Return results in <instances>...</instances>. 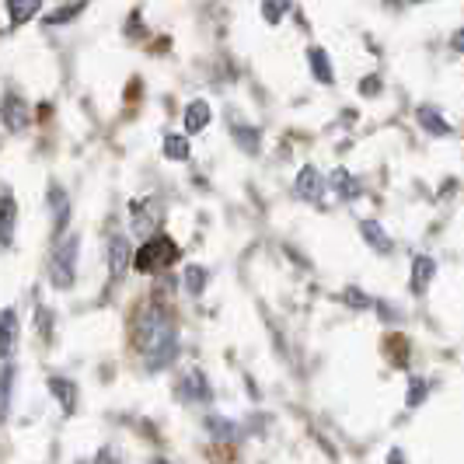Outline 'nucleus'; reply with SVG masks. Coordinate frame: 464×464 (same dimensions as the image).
Listing matches in <instances>:
<instances>
[{
    "label": "nucleus",
    "instance_id": "f257e3e1",
    "mask_svg": "<svg viewBox=\"0 0 464 464\" xmlns=\"http://www.w3.org/2000/svg\"><path fill=\"white\" fill-rule=\"evenodd\" d=\"M133 346H137L143 367L150 373L164 371L179 356V328L164 304H147L140 307L137 325H133Z\"/></svg>",
    "mask_w": 464,
    "mask_h": 464
},
{
    "label": "nucleus",
    "instance_id": "f03ea898",
    "mask_svg": "<svg viewBox=\"0 0 464 464\" xmlns=\"http://www.w3.org/2000/svg\"><path fill=\"white\" fill-rule=\"evenodd\" d=\"M179 258H182V248H179L164 231H158L140 241V248L133 252V258H130V269H137L140 276H154V273L171 269Z\"/></svg>",
    "mask_w": 464,
    "mask_h": 464
},
{
    "label": "nucleus",
    "instance_id": "7ed1b4c3",
    "mask_svg": "<svg viewBox=\"0 0 464 464\" xmlns=\"http://www.w3.org/2000/svg\"><path fill=\"white\" fill-rule=\"evenodd\" d=\"M77 256H81V234H60L49 256V283L56 290H70L77 279Z\"/></svg>",
    "mask_w": 464,
    "mask_h": 464
},
{
    "label": "nucleus",
    "instance_id": "20e7f679",
    "mask_svg": "<svg viewBox=\"0 0 464 464\" xmlns=\"http://www.w3.org/2000/svg\"><path fill=\"white\" fill-rule=\"evenodd\" d=\"M164 220V209L158 199H133L130 203V227L137 237H150V234H158Z\"/></svg>",
    "mask_w": 464,
    "mask_h": 464
},
{
    "label": "nucleus",
    "instance_id": "39448f33",
    "mask_svg": "<svg viewBox=\"0 0 464 464\" xmlns=\"http://www.w3.org/2000/svg\"><path fill=\"white\" fill-rule=\"evenodd\" d=\"M49 395H53V401L60 405V412L63 416H73L77 412V401H81V388H77V381L73 377H63V373H53L46 381Z\"/></svg>",
    "mask_w": 464,
    "mask_h": 464
},
{
    "label": "nucleus",
    "instance_id": "423d86ee",
    "mask_svg": "<svg viewBox=\"0 0 464 464\" xmlns=\"http://www.w3.org/2000/svg\"><path fill=\"white\" fill-rule=\"evenodd\" d=\"M130 258H133L130 237H126V234H109V241H105V262H109V273H112V279L126 276Z\"/></svg>",
    "mask_w": 464,
    "mask_h": 464
},
{
    "label": "nucleus",
    "instance_id": "0eeeda50",
    "mask_svg": "<svg viewBox=\"0 0 464 464\" xmlns=\"http://www.w3.org/2000/svg\"><path fill=\"white\" fill-rule=\"evenodd\" d=\"M18 339H22V322H18V311L14 307H4L0 311V360L11 363L14 349H18Z\"/></svg>",
    "mask_w": 464,
    "mask_h": 464
},
{
    "label": "nucleus",
    "instance_id": "6e6552de",
    "mask_svg": "<svg viewBox=\"0 0 464 464\" xmlns=\"http://www.w3.org/2000/svg\"><path fill=\"white\" fill-rule=\"evenodd\" d=\"M325 175L314 168V164H307L297 171V182H294V192L301 196L304 203H322L325 199Z\"/></svg>",
    "mask_w": 464,
    "mask_h": 464
},
{
    "label": "nucleus",
    "instance_id": "1a4fd4ad",
    "mask_svg": "<svg viewBox=\"0 0 464 464\" xmlns=\"http://www.w3.org/2000/svg\"><path fill=\"white\" fill-rule=\"evenodd\" d=\"M0 119H4V126L11 130V133H22L24 126L32 122V112H28V105H24L22 94H4V102H0Z\"/></svg>",
    "mask_w": 464,
    "mask_h": 464
},
{
    "label": "nucleus",
    "instance_id": "9d476101",
    "mask_svg": "<svg viewBox=\"0 0 464 464\" xmlns=\"http://www.w3.org/2000/svg\"><path fill=\"white\" fill-rule=\"evenodd\" d=\"M14 224H18V203L11 192H0V248H11Z\"/></svg>",
    "mask_w": 464,
    "mask_h": 464
},
{
    "label": "nucleus",
    "instance_id": "9b49d317",
    "mask_svg": "<svg viewBox=\"0 0 464 464\" xmlns=\"http://www.w3.org/2000/svg\"><path fill=\"white\" fill-rule=\"evenodd\" d=\"M179 398L182 401H209V384L203 371H188L182 373V381H179Z\"/></svg>",
    "mask_w": 464,
    "mask_h": 464
},
{
    "label": "nucleus",
    "instance_id": "f8f14e48",
    "mask_svg": "<svg viewBox=\"0 0 464 464\" xmlns=\"http://www.w3.org/2000/svg\"><path fill=\"white\" fill-rule=\"evenodd\" d=\"M360 237L371 245L377 256H392V248H395V241L388 237V231L377 220H360Z\"/></svg>",
    "mask_w": 464,
    "mask_h": 464
},
{
    "label": "nucleus",
    "instance_id": "ddd939ff",
    "mask_svg": "<svg viewBox=\"0 0 464 464\" xmlns=\"http://www.w3.org/2000/svg\"><path fill=\"white\" fill-rule=\"evenodd\" d=\"M49 209H53V231L63 234L70 220V199L63 186H49Z\"/></svg>",
    "mask_w": 464,
    "mask_h": 464
},
{
    "label": "nucleus",
    "instance_id": "4468645a",
    "mask_svg": "<svg viewBox=\"0 0 464 464\" xmlns=\"http://www.w3.org/2000/svg\"><path fill=\"white\" fill-rule=\"evenodd\" d=\"M416 122L430 133V137H447V133H450V122H447L440 109H433V105H419Z\"/></svg>",
    "mask_w": 464,
    "mask_h": 464
},
{
    "label": "nucleus",
    "instance_id": "2eb2a0df",
    "mask_svg": "<svg viewBox=\"0 0 464 464\" xmlns=\"http://www.w3.org/2000/svg\"><path fill=\"white\" fill-rule=\"evenodd\" d=\"M325 186H332V192H335L339 199H346V203H349V199H360V192H363V188H360V182L349 175L346 168H335V171L325 179Z\"/></svg>",
    "mask_w": 464,
    "mask_h": 464
},
{
    "label": "nucleus",
    "instance_id": "dca6fc26",
    "mask_svg": "<svg viewBox=\"0 0 464 464\" xmlns=\"http://www.w3.org/2000/svg\"><path fill=\"white\" fill-rule=\"evenodd\" d=\"M433 276H437V258H430V256L412 258V294H426Z\"/></svg>",
    "mask_w": 464,
    "mask_h": 464
},
{
    "label": "nucleus",
    "instance_id": "f3484780",
    "mask_svg": "<svg viewBox=\"0 0 464 464\" xmlns=\"http://www.w3.org/2000/svg\"><path fill=\"white\" fill-rule=\"evenodd\" d=\"M14 363L0 367V426L11 419V401H14Z\"/></svg>",
    "mask_w": 464,
    "mask_h": 464
},
{
    "label": "nucleus",
    "instance_id": "a211bd4d",
    "mask_svg": "<svg viewBox=\"0 0 464 464\" xmlns=\"http://www.w3.org/2000/svg\"><path fill=\"white\" fill-rule=\"evenodd\" d=\"M209 119H213L209 105L203 102V98H196V102L186 109V130L188 133H203V130L209 126Z\"/></svg>",
    "mask_w": 464,
    "mask_h": 464
},
{
    "label": "nucleus",
    "instance_id": "6ab92c4d",
    "mask_svg": "<svg viewBox=\"0 0 464 464\" xmlns=\"http://www.w3.org/2000/svg\"><path fill=\"white\" fill-rule=\"evenodd\" d=\"M307 60H311V73L318 77V84H335V70H332V60H328L325 49H311L307 53Z\"/></svg>",
    "mask_w": 464,
    "mask_h": 464
},
{
    "label": "nucleus",
    "instance_id": "aec40b11",
    "mask_svg": "<svg viewBox=\"0 0 464 464\" xmlns=\"http://www.w3.org/2000/svg\"><path fill=\"white\" fill-rule=\"evenodd\" d=\"M39 11H43V0H7L11 24H28Z\"/></svg>",
    "mask_w": 464,
    "mask_h": 464
},
{
    "label": "nucleus",
    "instance_id": "412c9836",
    "mask_svg": "<svg viewBox=\"0 0 464 464\" xmlns=\"http://www.w3.org/2000/svg\"><path fill=\"white\" fill-rule=\"evenodd\" d=\"M164 158L168 161H188L192 158V150H188V140L186 137H179V133H168L164 137Z\"/></svg>",
    "mask_w": 464,
    "mask_h": 464
},
{
    "label": "nucleus",
    "instance_id": "4be33fe9",
    "mask_svg": "<svg viewBox=\"0 0 464 464\" xmlns=\"http://www.w3.org/2000/svg\"><path fill=\"white\" fill-rule=\"evenodd\" d=\"M294 11V0H262V18L266 24H279Z\"/></svg>",
    "mask_w": 464,
    "mask_h": 464
},
{
    "label": "nucleus",
    "instance_id": "5701e85b",
    "mask_svg": "<svg viewBox=\"0 0 464 464\" xmlns=\"http://www.w3.org/2000/svg\"><path fill=\"white\" fill-rule=\"evenodd\" d=\"M231 133H234V140L241 143V150H248V154H258V130H256V126H237V122H234Z\"/></svg>",
    "mask_w": 464,
    "mask_h": 464
},
{
    "label": "nucleus",
    "instance_id": "b1692460",
    "mask_svg": "<svg viewBox=\"0 0 464 464\" xmlns=\"http://www.w3.org/2000/svg\"><path fill=\"white\" fill-rule=\"evenodd\" d=\"M207 269L203 266H188L186 269V290L192 294V297H199L203 290H207Z\"/></svg>",
    "mask_w": 464,
    "mask_h": 464
},
{
    "label": "nucleus",
    "instance_id": "393cba45",
    "mask_svg": "<svg viewBox=\"0 0 464 464\" xmlns=\"http://www.w3.org/2000/svg\"><path fill=\"white\" fill-rule=\"evenodd\" d=\"M426 398H430V381H426V377H416V381L409 384V395H405V405H409V409H419V405H422Z\"/></svg>",
    "mask_w": 464,
    "mask_h": 464
},
{
    "label": "nucleus",
    "instance_id": "a878e982",
    "mask_svg": "<svg viewBox=\"0 0 464 464\" xmlns=\"http://www.w3.org/2000/svg\"><path fill=\"white\" fill-rule=\"evenodd\" d=\"M81 11H84V0H73V4H63V11L49 14L46 24H49V28H53V24H63V22H70V18H77Z\"/></svg>",
    "mask_w": 464,
    "mask_h": 464
},
{
    "label": "nucleus",
    "instance_id": "bb28decb",
    "mask_svg": "<svg viewBox=\"0 0 464 464\" xmlns=\"http://www.w3.org/2000/svg\"><path fill=\"white\" fill-rule=\"evenodd\" d=\"M343 301L349 304V307H356V311H367V307H373V301L363 294V290H356V286H346L343 290Z\"/></svg>",
    "mask_w": 464,
    "mask_h": 464
},
{
    "label": "nucleus",
    "instance_id": "cd10ccee",
    "mask_svg": "<svg viewBox=\"0 0 464 464\" xmlns=\"http://www.w3.org/2000/svg\"><path fill=\"white\" fill-rule=\"evenodd\" d=\"M207 426H209V430H213V437H217V440H231V430H234V422H231V419L209 416V419H207Z\"/></svg>",
    "mask_w": 464,
    "mask_h": 464
},
{
    "label": "nucleus",
    "instance_id": "c85d7f7f",
    "mask_svg": "<svg viewBox=\"0 0 464 464\" xmlns=\"http://www.w3.org/2000/svg\"><path fill=\"white\" fill-rule=\"evenodd\" d=\"M35 318H39V335H43V343H49V339H53V322H56V318H53V311H49V307H43V304H39V311H35Z\"/></svg>",
    "mask_w": 464,
    "mask_h": 464
},
{
    "label": "nucleus",
    "instance_id": "c756f323",
    "mask_svg": "<svg viewBox=\"0 0 464 464\" xmlns=\"http://www.w3.org/2000/svg\"><path fill=\"white\" fill-rule=\"evenodd\" d=\"M116 461H119L116 450H112V447H102V450H98V461L94 464H116Z\"/></svg>",
    "mask_w": 464,
    "mask_h": 464
},
{
    "label": "nucleus",
    "instance_id": "7c9ffc66",
    "mask_svg": "<svg viewBox=\"0 0 464 464\" xmlns=\"http://www.w3.org/2000/svg\"><path fill=\"white\" fill-rule=\"evenodd\" d=\"M384 464H409V461H405L401 447H392V450H388V461H384Z\"/></svg>",
    "mask_w": 464,
    "mask_h": 464
},
{
    "label": "nucleus",
    "instance_id": "2f4dec72",
    "mask_svg": "<svg viewBox=\"0 0 464 464\" xmlns=\"http://www.w3.org/2000/svg\"><path fill=\"white\" fill-rule=\"evenodd\" d=\"M363 92H367V94H377V77H371V81H363Z\"/></svg>",
    "mask_w": 464,
    "mask_h": 464
},
{
    "label": "nucleus",
    "instance_id": "473e14b6",
    "mask_svg": "<svg viewBox=\"0 0 464 464\" xmlns=\"http://www.w3.org/2000/svg\"><path fill=\"white\" fill-rule=\"evenodd\" d=\"M150 464H171V461H164V458H154V461H150Z\"/></svg>",
    "mask_w": 464,
    "mask_h": 464
},
{
    "label": "nucleus",
    "instance_id": "72a5a7b5",
    "mask_svg": "<svg viewBox=\"0 0 464 464\" xmlns=\"http://www.w3.org/2000/svg\"><path fill=\"white\" fill-rule=\"evenodd\" d=\"M405 4H422V0H405Z\"/></svg>",
    "mask_w": 464,
    "mask_h": 464
}]
</instances>
